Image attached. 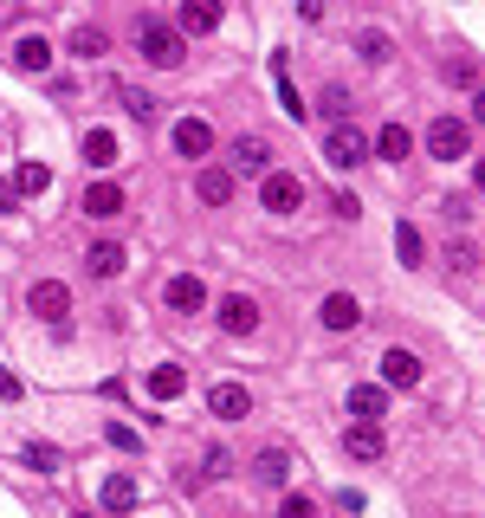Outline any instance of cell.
Wrapping results in <instances>:
<instances>
[{"mask_svg": "<svg viewBox=\"0 0 485 518\" xmlns=\"http://www.w3.org/2000/svg\"><path fill=\"white\" fill-rule=\"evenodd\" d=\"M136 52H143L156 72H175V65L188 59L182 33H175V26H162V20H136Z\"/></svg>", "mask_w": 485, "mask_h": 518, "instance_id": "6da1fadb", "label": "cell"}, {"mask_svg": "<svg viewBox=\"0 0 485 518\" xmlns=\"http://www.w3.org/2000/svg\"><path fill=\"white\" fill-rule=\"evenodd\" d=\"M363 156H376L363 130H356V124H330V136H324V162H330V169L350 175V169H363Z\"/></svg>", "mask_w": 485, "mask_h": 518, "instance_id": "7a4b0ae2", "label": "cell"}, {"mask_svg": "<svg viewBox=\"0 0 485 518\" xmlns=\"http://www.w3.org/2000/svg\"><path fill=\"white\" fill-rule=\"evenodd\" d=\"M26 305H33V318H39V324L65 331V318H72V285H65V279H39L33 292H26Z\"/></svg>", "mask_w": 485, "mask_h": 518, "instance_id": "3957f363", "label": "cell"}, {"mask_svg": "<svg viewBox=\"0 0 485 518\" xmlns=\"http://www.w3.org/2000/svg\"><path fill=\"white\" fill-rule=\"evenodd\" d=\"M427 156L460 162L466 156V117H434V124H427Z\"/></svg>", "mask_w": 485, "mask_h": 518, "instance_id": "277c9868", "label": "cell"}, {"mask_svg": "<svg viewBox=\"0 0 485 518\" xmlns=\"http://www.w3.org/2000/svg\"><path fill=\"white\" fill-rule=\"evenodd\" d=\"M259 208L266 214H298L304 208V182L298 175H266V182H259Z\"/></svg>", "mask_w": 485, "mask_h": 518, "instance_id": "5b68a950", "label": "cell"}, {"mask_svg": "<svg viewBox=\"0 0 485 518\" xmlns=\"http://www.w3.org/2000/svg\"><path fill=\"white\" fill-rule=\"evenodd\" d=\"M266 169H272V143H266V136H240L233 156H227V175L240 182V175H266Z\"/></svg>", "mask_w": 485, "mask_h": 518, "instance_id": "8992f818", "label": "cell"}, {"mask_svg": "<svg viewBox=\"0 0 485 518\" xmlns=\"http://www.w3.org/2000/svg\"><path fill=\"white\" fill-rule=\"evenodd\" d=\"M207 415L246 421V415H253V389H246V383H214V389H207Z\"/></svg>", "mask_w": 485, "mask_h": 518, "instance_id": "52a82bcc", "label": "cell"}, {"mask_svg": "<svg viewBox=\"0 0 485 518\" xmlns=\"http://www.w3.org/2000/svg\"><path fill=\"white\" fill-rule=\"evenodd\" d=\"M175 156L207 162L214 156V124H207V117H182V124H175Z\"/></svg>", "mask_w": 485, "mask_h": 518, "instance_id": "ba28073f", "label": "cell"}, {"mask_svg": "<svg viewBox=\"0 0 485 518\" xmlns=\"http://www.w3.org/2000/svg\"><path fill=\"white\" fill-rule=\"evenodd\" d=\"M194 201H201V208H227V201H233V175L220 169V162H201V175H194Z\"/></svg>", "mask_w": 485, "mask_h": 518, "instance_id": "9c48e42d", "label": "cell"}, {"mask_svg": "<svg viewBox=\"0 0 485 518\" xmlns=\"http://www.w3.org/2000/svg\"><path fill=\"white\" fill-rule=\"evenodd\" d=\"M317 318H324V331H356V324H363V298H356V292H330L324 305H317Z\"/></svg>", "mask_w": 485, "mask_h": 518, "instance_id": "30bf717a", "label": "cell"}, {"mask_svg": "<svg viewBox=\"0 0 485 518\" xmlns=\"http://www.w3.org/2000/svg\"><path fill=\"white\" fill-rule=\"evenodd\" d=\"M220 331H227V337H253V331H259V305H253L246 292L220 298Z\"/></svg>", "mask_w": 485, "mask_h": 518, "instance_id": "8fae6325", "label": "cell"}, {"mask_svg": "<svg viewBox=\"0 0 485 518\" xmlns=\"http://www.w3.org/2000/svg\"><path fill=\"white\" fill-rule=\"evenodd\" d=\"M78 208H85L91 221H117V214L130 208V201H123V188H117V182H91V188H85V201H78Z\"/></svg>", "mask_w": 485, "mask_h": 518, "instance_id": "7c38bea8", "label": "cell"}, {"mask_svg": "<svg viewBox=\"0 0 485 518\" xmlns=\"http://www.w3.org/2000/svg\"><path fill=\"white\" fill-rule=\"evenodd\" d=\"M343 454H350V460H363V467H376V460L388 454L382 428H363V421H350V434H343Z\"/></svg>", "mask_w": 485, "mask_h": 518, "instance_id": "4fadbf2b", "label": "cell"}, {"mask_svg": "<svg viewBox=\"0 0 485 518\" xmlns=\"http://www.w3.org/2000/svg\"><path fill=\"white\" fill-rule=\"evenodd\" d=\"M162 305H169V311H207V285L194 279V272H175L169 292H162Z\"/></svg>", "mask_w": 485, "mask_h": 518, "instance_id": "5bb4252c", "label": "cell"}, {"mask_svg": "<svg viewBox=\"0 0 485 518\" xmlns=\"http://www.w3.org/2000/svg\"><path fill=\"white\" fill-rule=\"evenodd\" d=\"M350 415L363 421V428H376V421L388 415V389H382V383H356V389H350Z\"/></svg>", "mask_w": 485, "mask_h": 518, "instance_id": "9a60e30c", "label": "cell"}, {"mask_svg": "<svg viewBox=\"0 0 485 518\" xmlns=\"http://www.w3.org/2000/svg\"><path fill=\"white\" fill-rule=\"evenodd\" d=\"M421 383V357L414 350H388L382 357V389H414Z\"/></svg>", "mask_w": 485, "mask_h": 518, "instance_id": "2e32d148", "label": "cell"}, {"mask_svg": "<svg viewBox=\"0 0 485 518\" xmlns=\"http://www.w3.org/2000/svg\"><path fill=\"white\" fill-rule=\"evenodd\" d=\"M369 149H376L382 162H408V156H414V130H408V124H382Z\"/></svg>", "mask_w": 485, "mask_h": 518, "instance_id": "e0dca14e", "label": "cell"}, {"mask_svg": "<svg viewBox=\"0 0 485 518\" xmlns=\"http://www.w3.org/2000/svg\"><path fill=\"white\" fill-rule=\"evenodd\" d=\"M143 389H149V402H175V395L188 389V370H182V363H156Z\"/></svg>", "mask_w": 485, "mask_h": 518, "instance_id": "ac0fdd59", "label": "cell"}, {"mask_svg": "<svg viewBox=\"0 0 485 518\" xmlns=\"http://www.w3.org/2000/svg\"><path fill=\"white\" fill-rule=\"evenodd\" d=\"M13 65H20V72H52V39H39V33H26L20 46H13Z\"/></svg>", "mask_w": 485, "mask_h": 518, "instance_id": "d6986e66", "label": "cell"}, {"mask_svg": "<svg viewBox=\"0 0 485 518\" xmlns=\"http://www.w3.org/2000/svg\"><path fill=\"white\" fill-rule=\"evenodd\" d=\"M123 259H130V253H123L117 240H97V247L85 253V272H91V279H117V272H123Z\"/></svg>", "mask_w": 485, "mask_h": 518, "instance_id": "ffe728a7", "label": "cell"}, {"mask_svg": "<svg viewBox=\"0 0 485 518\" xmlns=\"http://www.w3.org/2000/svg\"><path fill=\"white\" fill-rule=\"evenodd\" d=\"M253 480L259 486H285L291 480V454H285V447H266V454L253 460Z\"/></svg>", "mask_w": 485, "mask_h": 518, "instance_id": "44dd1931", "label": "cell"}, {"mask_svg": "<svg viewBox=\"0 0 485 518\" xmlns=\"http://www.w3.org/2000/svg\"><path fill=\"white\" fill-rule=\"evenodd\" d=\"M136 506V480H130V473H110V480H104V512H130Z\"/></svg>", "mask_w": 485, "mask_h": 518, "instance_id": "7402d4cb", "label": "cell"}, {"mask_svg": "<svg viewBox=\"0 0 485 518\" xmlns=\"http://www.w3.org/2000/svg\"><path fill=\"white\" fill-rule=\"evenodd\" d=\"M46 188H52L46 162H20V169H13V195H46Z\"/></svg>", "mask_w": 485, "mask_h": 518, "instance_id": "603a6c76", "label": "cell"}, {"mask_svg": "<svg viewBox=\"0 0 485 518\" xmlns=\"http://www.w3.org/2000/svg\"><path fill=\"white\" fill-rule=\"evenodd\" d=\"M214 26H220L214 0H188V7H182V33H214Z\"/></svg>", "mask_w": 485, "mask_h": 518, "instance_id": "cb8c5ba5", "label": "cell"}, {"mask_svg": "<svg viewBox=\"0 0 485 518\" xmlns=\"http://www.w3.org/2000/svg\"><path fill=\"white\" fill-rule=\"evenodd\" d=\"M85 162H91V169H110V162H117V136H110V130H85Z\"/></svg>", "mask_w": 485, "mask_h": 518, "instance_id": "d4e9b609", "label": "cell"}, {"mask_svg": "<svg viewBox=\"0 0 485 518\" xmlns=\"http://www.w3.org/2000/svg\"><path fill=\"white\" fill-rule=\"evenodd\" d=\"M272 78H279V104H285V117H304V111H311V104L298 98V85H291V72H285V52L272 59Z\"/></svg>", "mask_w": 485, "mask_h": 518, "instance_id": "484cf974", "label": "cell"}, {"mask_svg": "<svg viewBox=\"0 0 485 518\" xmlns=\"http://www.w3.org/2000/svg\"><path fill=\"white\" fill-rule=\"evenodd\" d=\"M395 247H401V266H421V259H427V240L414 234V221L395 227Z\"/></svg>", "mask_w": 485, "mask_h": 518, "instance_id": "4316f807", "label": "cell"}, {"mask_svg": "<svg viewBox=\"0 0 485 518\" xmlns=\"http://www.w3.org/2000/svg\"><path fill=\"white\" fill-rule=\"evenodd\" d=\"M72 52H78V59H104V33H97V26H72Z\"/></svg>", "mask_w": 485, "mask_h": 518, "instance_id": "83f0119b", "label": "cell"}, {"mask_svg": "<svg viewBox=\"0 0 485 518\" xmlns=\"http://www.w3.org/2000/svg\"><path fill=\"white\" fill-rule=\"evenodd\" d=\"M117 98H123V111H130V117H143V124H149V117H156V98H149V91H136V85H123V91H117Z\"/></svg>", "mask_w": 485, "mask_h": 518, "instance_id": "f1b7e54d", "label": "cell"}, {"mask_svg": "<svg viewBox=\"0 0 485 518\" xmlns=\"http://www.w3.org/2000/svg\"><path fill=\"white\" fill-rule=\"evenodd\" d=\"M317 111H324V117H337V124H343V117H350V91H343V85H324Z\"/></svg>", "mask_w": 485, "mask_h": 518, "instance_id": "f546056e", "label": "cell"}, {"mask_svg": "<svg viewBox=\"0 0 485 518\" xmlns=\"http://www.w3.org/2000/svg\"><path fill=\"white\" fill-rule=\"evenodd\" d=\"M356 52H363L369 65H382V59H388V52H395V46H388V33H376V26H369V33L356 39Z\"/></svg>", "mask_w": 485, "mask_h": 518, "instance_id": "4dcf8cb0", "label": "cell"}, {"mask_svg": "<svg viewBox=\"0 0 485 518\" xmlns=\"http://www.w3.org/2000/svg\"><path fill=\"white\" fill-rule=\"evenodd\" d=\"M279 518H317V499L311 493H285L279 499Z\"/></svg>", "mask_w": 485, "mask_h": 518, "instance_id": "1f68e13d", "label": "cell"}, {"mask_svg": "<svg viewBox=\"0 0 485 518\" xmlns=\"http://www.w3.org/2000/svg\"><path fill=\"white\" fill-rule=\"evenodd\" d=\"M330 214H337V221H363V201H356L350 188H337V195H330Z\"/></svg>", "mask_w": 485, "mask_h": 518, "instance_id": "d6a6232c", "label": "cell"}, {"mask_svg": "<svg viewBox=\"0 0 485 518\" xmlns=\"http://www.w3.org/2000/svg\"><path fill=\"white\" fill-rule=\"evenodd\" d=\"M26 467L52 473V467H59V447H46V441H26Z\"/></svg>", "mask_w": 485, "mask_h": 518, "instance_id": "836d02e7", "label": "cell"}, {"mask_svg": "<svg viewBox=\"0 0 485 518\" xmlns=\"http://www.w3.org/2000/svg\"><path fill=\"white\" fill-rule=\"evenodd\" d=\"M447 78H453V85H466V78H479V59H447Z\"/></svg>", "mask_w": 485, "mask_h": 518, "instance_id": "e575fe53", "label": "cell"}, {"mask_svg": "<svg viewBox=\"0 0 485 518\" xmlns=\"http://www.w3.org/2000/svg\"><path fill=\"white\" fill-rule=\"evenodd\" d=\"M447 259H453V266H460V272H473V266H479V253L466 247V240H453V247H447Z\"/></svg>", "mask_w": 485, "mask_h": 518, "instance_id": "d590c367", "label": "cell"}, {"mask_svg": "<svg viewBox=\"0 0 485 518\" xmlns=\"http://www.w3.org/2000/svg\"><path fill=\"white\" fill-rule=\"evenodd\" d=\"M227 467H233V454H227V447H207V480H220Z\"/></svg>", "mask_w": 485, "mask_h": 518, "instance_id": "8d00e7d4", "label": "cell"}, {"mask_svg": "<svg viewBox=\"0 0 485 518\" xmlns=\"http://www.w3.org/2000/svg\"><path fill=\"white\" fill-rule=\"evenodd\" d=\"M104 441H110V447H123V454H136V434H130V428H117V421L104 428Z\"/></svg>", "mask_w": 485, "mask_h": 518, "instance_id": "74e56055", "label": "cell"}, {"mask_svg": "<svg viewBox=\"0 0 485 518\" xmlns=\"http://www.w3.org/2000/svg\"><path fill=\"white\" fill-rule=\"evenodd\" d=\"M0 402H20V376L13 370H0Z\"/></svg>", "mask_w": 485, "mask_h": 518, "instance_id": "f35d334b", "label": "cell"}, {"mask_svg": "<svg viewBox=\"0 0 485 518\" xmlns=\"http://www.w3.org/2000/svg\"><path fill=\"white\" fill-rule=\"evenodd\" d=\"M473 182H479V195H485V156L473 162Z\"/></svg>", "mask_w": 485, "mask_h": 518, "instance_id": "ab89813d", "label": "cell"}, {"mask_svg": "<svg viewBox=\"0 0 485 518\" xmlns=\"http://www.w3.org/2000/svg\"><path fill=\"white\" fill-rule=\"evenodd\" d=\"M473 124H485V91H479V98H473Z\"/></svg>", "mask_w": 485, "mask_h": 518, "instance_id": "60d3db41", "label": "cell"}]
</instances>
